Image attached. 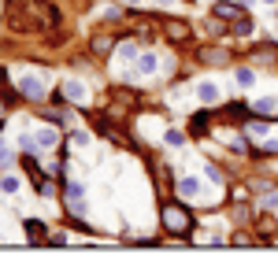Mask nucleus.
I'll return each mask as SVG.
<instances>
[{
  "label": "nucleus",
  "mask_w": 278,
  "mask_h": 259,
  "mask_svg": "<svg viewBox=\"0 0 278 259\" xmlns=\"http://www.w3.org/2000/svg\"><path fill=\"white\" fill-rule=\"evenodd\" d=\"M160 222H163V233H175V237H185L193 230V215L182 204H175V200H167L160 207Z\"/></svg>",
  "instance_id": "f257e3e1"
},
{
  "label": "nucleus",
  "mask_w": 278,
  "mask_h": 259,
  "mask_svg": "<svg viewBox=\"0 0 278 259\" xmlns=\"http://www.w3.org/2000/svg\"><path fill=\"white\" fill-rule=\"evenodd\" d=\"M200 63H208V67H230V52L226 49H215V44H204V49H200Z\"/></svg>",
  "instance_id": "f03ea898"
},
{
  "label": "nucleus",
  "mask_w": 278,
  "mask_h": 259,
  "mask_svg": "<svg viewBox=\"0 0 278 259\" xmlns=\"http://www.w3.org/2000/svg\"><path fill=\"white\" fill-rule=\"evenodd\" d=\"M115 44H119V37H112V34H97V37L89 41V49H93V56H97V59H108V56L115 52Z\"/></svg>",
  "instance_id": "7ed1b4c3"
},
{
  "label": "nucleus",
  "mask_w": 278,
  "mask_h": 259,
  "mask_svg": "<svg viewBox=\"0 0 278 259\" xmlns=\"http://www.w3.org/2000/svg\"><path fill=\"white\" fill-rule=\"evenodd\" d=\"M163 34L171 37V41H189L193 30H189V22H182V19H167L163 22Z\"/></svg>",
  "instance_id": "20e7f679"
},
{
  "label": "nucleus",
  "mask_w": 278,
  "mask_h": 259,
  "mask_svg": "<svg viewBox=\"0 0 278 259\" xmlns=\"http://www.w3.org/2000/svg\"><path fill=\"white\" fill-rule=\"evenodd\" d=\"M19 85H23V97H30V100H41V97H45V85H41L37 74H26Z\"/></svg>",
  "instance_id": "39448f33"
},
{
  "label": "nucleus",
  "mask_w": 278,
  "mask_h": 259,
  "mask_svg": "<svg viewBox=\"0 0 278 259\" xmlns=\"http://www.w3.org/2000/svg\"><path fill=\"white\" fill-rule=\"evenodd\" d=\"M211 15H215V19H230V22H234V19H241L245 11H241L238 4H226V0H223V4H215V8H211Z\"/></svg>",
  "instance_id": "423d86ee"
},
{
  "label": "nucleus",
  "mask_w": 278,
  "mask_h": 259,
  "mask_svg": "<svg viewBox=\"0 0 278 259\" xmlns=\"http://www.w3.org/2000/svg\"><path fill=\"white\" fill-rule=\"evenodd\" d=\"M34 11H41L45 26H59V11H56L52 4H45V0H34Z\"/></svg>",
  "instance_id": "0eeeda50"
},
{
  "label": "nucleus",
  "mask_w": 278,
  "mask_h": 259,
  "mask_svg": "<svg viewBox=\"0 0 278 259\" xmlns=\"http://www.w3.org/2000/svg\"><path fill=\"white\" fill-rule=\"evenodd\" d=\"M45 233H49V230H45V222H34V219H26V237L34 241V245H41V241H49Z\"/></svg>",
  "instance_id": "6e6552de"
},
{
  "label": "nucleus",
  "mask_w": 278,
  "mask_h": 259,
  "mask_svg": "<svg viewBox=\"0 0 278 259\" xmlns=\"http://www.w3.org/2000/svg\"><path fill=\"white\" fill-rule=\"evenodd\" d=\"M252 59H256V63H274V59H278V49L260 44V49H252Z\"/></svg>",
  "instance_id": "1a4fd4ad"
},
{
  "label": "nucleus",
  "mask_w": 278,
  "mask_h": 259,
  "mask_svg": "<svg viewBox=\"0 0 278 259\" xmlns=\"http://www.w3.org/2000/svg\"><path fill=\"white\" fill-rule=\"evenodd\" d=\"M197 93H200V100H204V104H211V100H219V89H215L211 82H200V89H197Z\"/></svg>",
  "instance_id": "9d476101"
},
{
  "label": "nucleus",
  "mask_w": 278,
  "mask_h": 259,
  "mask_svg": "<svg viewBox=\"0 0 278 259\" xmlns=\"http://www.w3.org/2000/svg\"><path fill=\"white\" fill-rule=\"evenodd\" d=\"M252 26H256V22L249 19V15H241V19H234V34H241V37H249V34H252Z\"/></svg>",
  "instance_id": "9b49d317"
},
{
  "label": "nucleus",
  "mask_w": 278,
  "mask_h": 259,
  "mask_svg": "<svg viewBox=\"0 0 278 259\" xmlns=\"http://www.w3.org/2000/svg\"><path fill=\"white\" fill-rule=\"evenodd\" d=\"M63 97H71V100H85L82 82H67V85H63Z\"/></svg>",
  "instance_id": "f8f14e48"
},
{
  "label": "nucleus",
  "mask_w": 278,
  "mask_h": 259,
  "mask_svg": "<svg viewBox=\"0 0 278 259\" xmlns=\"http://www.w3.org/2000/svg\"><path fill=\"white\" fill-rule=\"evenodd\" d=\"M234 74H238V85H252V82H256V70H252V67H238Z\"/></svg>",
  "instance_id": "ddd939ff"
},
{
  "label": "nucleus",
  "mask_w": 278,
  "mask_h": 259,
  "mask_svg": "<svg viewBox=\"0 0 278 259\" xmlns=\"http://www.w3.org/2000/svg\"><path fill=\"white\" fill-rule=\"evenodd\" d=\"M274 108H278V100H274V97H264V100L256 104V111L264 115V119H271V111H274Z\"/></svg>",
  "instance_id": "4468645a"
},
{
  "label": "nucleus",
  "mask_w": 278,
  "mask_h": 259,
  "mask_svg": "<svg viewBox=\"0 0 278 259\" xmlns=\"http://www.w3.org/2000/svg\"><path fill=\"white\" fill-rule=\"evenodd\" d=\"M204 174H208V181H215V185H223V171H219V167H204Z\"/></svg>",
  "instance_id": "2eb2a0df"
},
{
  "label": "nucleus",
  "mask_w": 278,
  "mask_h": 259,
  "mask_svg": "<svg viewBox=\"0 0 278 259\" xmlns=\"http://www.w3.org/2000/svg\"><path fill=\"white\" fill-rule=\"evenodd\" d=\"M141 70H145V74H152V70H156V56H152V52H145V59H141Z\"/></svg>",
  "instance_id": "dca6fc26"
},
{
  "label": "nucleus",
  "mask_w": 278,
  "mask_h": 259,
  "mask_svg": "<svg viewBox=\"0 0 278 259\" xmlns=\"http://www.w3.org/2000/svg\"><path fill=\"white\" fill-rule=\"evenodd\" d=\"M0 189H4V193H15V189H19V181H15V178H0Z\"/></svg>",
  "instance_id": "f3484780"
},
{
  "label": "nucleus",
  "mask_w": 278,
  "mask_h": 259,
  "mask_svg": "<svg viewBox=\"0 0 278 259\" xmlns=\"http://www.w3.org/2000/svg\"><path fill=\"white\" fill-rule=\"evenodd\" d=\"M178 189H182L185 196H193V193H197V181H189V178H185V181H178Z\"/></svg>",
  "instance_id": "a211bd4d"
},
{
  "label": "nucleus",
  "mask_w": 278,
  "mask_h": 259,
  "mask_svg": "<svg viewBox=\"0 0 278 259\" xmlns=\"http://www.w3.org/2000/svg\"><path fill=\"white\" fill-rule=\"evenodd\" d=\"M52 145H56V133L45 130V133H41V148H52Z\"/></svg>",
  "instance_id": "6ab92c4d"
},
{
  "label": "nucleus",
  "mask_w": 278,
  "mask_h": 259,
  "mask_svg": "<svg viewBox=\"0 0 278 259\" xmlns=\"http://www.w3.org/2000/svg\"><path fill=\"white\" fill-rule=\"evenodd\" d=\"M264 204H267V207L274 211V207H278V196H267V200H264Z\"/></svg>",
  "instance_id": "aec40b11"
},
{
  "label": "nucleus",
  "mask_w": 278,
  "mask_h": 259,
  "mask_svg": "<svg viewBox=\"0 0 278 259\" xmlns=\"http://www.w3.org/2000/svg\"><path fill=\"white\" fill-rule=\"evenodd\" d=\"M0 89H8V74H4V67H0Z\"/></svg>",
  "instance_id": "412c9836"
},
{
  "label": "nucleus",
  "mask_w": 278,
  "mask_h": 259,
  "mask_svg": "<svg viewBox=\"0 0 278 259\" xmlns=\"http://www.w3.org/2000/svg\"><path fill=\"white\" fill-rule=\"evenodd\" d=\"M122 4H134V0H122Z\"/></svg>",
  "instance_id": "4be33fe9"
},
{
  "label": "nucleus",
  "mask_w": 278,
  "mask_h": 259,
  "mask_svg": "<svg viewBox=\"0 0 278 259\" xmlns=\"http://www.w3.org/2000/svg\"><path fill=\"white\" fill-rule=\"evenodd\" d=\"M267 4H278V0H267Z\"/></svg>",
  "instance_id": "5701e85b"
}]
</instances>
